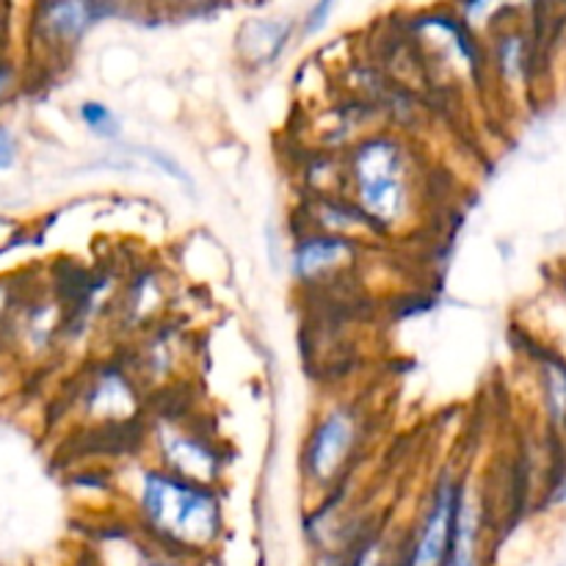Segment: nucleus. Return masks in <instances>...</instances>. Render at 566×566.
<instances>
[{
	"mask_svg": "<svg viewBox=\"0 0 566 566\" xmlns=\"http://www.w3.org/2000/svg\"><path fill=\"white\" fill-rule=\"evenodd\" d=\"M359 205L376 221H396L407 205L403 158L398 147L385 138L368 142L354 160Z\"/></svg>",
	"mask_w": 566,
	"mask_h": 566,
	"instance_id": "2",
	"label": "nucleus"
},
{
	"mask_svg": "<svg viewBox=\"0 0 566 566\" xmlns=\"http://www.w3.org/2000/svg\"><path fill=\"white\" fill-rule=\"evenodd\" d=\"M97 14H108V9H99V6L88 3H61L50 6L48 22L55 33H61V36H77L88 22H94Z\"/></svg>",
	"mask_w": 566,
	"mask_h": 566,
	"instance_id": "8",
	"label": "nucleus"
},
{
	"mask_svg": "<svg viewBox=\"0 0 566 566\" xmlns=\"http://www.w3.org/2000/svg\"><path fill=\"white\" fill-rule=\"evenodd\" d=\"M9 81H11V70L0 66V97L6 94V86H9Z\"/></svg>",
	"mask_w": 566,
	"mask_h": 566,
	"instance_id": "12",
	"label": "nucleus"
},
{
	"mask_svg": "<svg viewBox=\"0 0 566 566\" xmlns=\"http://www.w3.org/2000/svg\"><path fill=\"white\" fill-rule=\"evenodd\" d=\"M348 442H352V420L340 412L329 415V418L318 426L313 442H310V451H307L310 473L318 475V479H326V475L340 464Z\"/></svg>",
	"mask_w": 566,
	"mask_h": 566,
	"instance_id": "4",
	"label": "nucleus"
},
{
	"mask_svg": "<svg viewBox=\"0 0 566 566\" xmlns=\"http://www.w3.org/2000/svg\"><path fill=\"white\" fill-rule=\"evenodd\" d=\"M348 252L346 241L329 235H315L307 238L296 247V254H293V265H296L298 276H313L318 271L335 265L343 254Z\"/></svg>",
	"mask_w": 566,
	"mask_h": 566,
	"instance_id": "6",
	"label": "nucleus"
},
{
	"mask_svg": "<svg viewBox=\"0 0 566 566\" xmlns=\"http://www.w3.org/2000/svg\"><path fill=\"white\" fill-rule=\"evenodd\" d=\"M81 119L88 130L97 133V136H103V138H114L116 133H119V122H116V116L99 103H83Z\"/></svg>",
	"mask_w": 566,
	"mask_h": 566,
	"instance_id": "9",
	"label": "nucleus"
},
{
	"mask_svg": "<svg viewBox=\"0 0 566 566\" xmlns=\"http://www.w3.org/2000/svg\"><path fill=\"white\" fill-rule=\"evenodd\" d=\"M457 490L453 484H442L434 495L429 520H426L420 539L415 545L409 566H442L448 556V542H451L453 506H457Z\"/></svg>",
	"mask_w": 566,
	"mask_h": 566,
	"instance_id": "3",
	"label": "nucleus"
},
{
	"mask_svg": "<svg viewBox=\"0 0 566 566\" xmlns=\"http://www.w3.org/2000/svg\"><path fill=\"white\" fill-rule=\"evenodd\" d=\"M329 11H332L329 3L315 6L313 14H310V20H307V28H304V31L315 33V31H318V28H324V20H326V17H329Z\"/></svg>",
	"mask_w": 566,
	"mask_h": 566,
	"instance_id": "11",
	"label": "nucleus"
},
{
	"mask_svg": "<svg viewBox=\"0 0 566 566\" xmlns=\"http://www.w3.org/2000/svg\"><path fill=\"white\" fill-rule=\"evenodd\" d=\"M287 33H291V22L282 25V22L276 20H260L243 28L241 39H243V48L254 50L263 61H274L276 55L282 53V48H285Z\"/></svg>",
	"mask_w": 566,
	"mask_h": 566,
	"instance_id": "7",
	"label": "nucleus"
},
{
	"mask_svg": "<svg viewBox=\"0 0 566 566\" xmlns=\"http://www.w3.org/2000/svg\"><path fill=\"white\" fill-rule=\"evenodd\" d=\"M475 545H479V512L468 490H457L451 542H448V556L442 566H475Z\"/></svg>",
	"mask_w": 566,
	"mask_h": 566,
	"instance_id": "5",
	"label": "nucleus"
},
{
	"mask_svg": "<svg viewBox=\"0 0 566 566\" xmlns=\"http://www.w3.org/2000/svg\"><path fill=\"white\" fill-rule=\"evenodd\" d=\"M14 155H17L14 136H11L9 130H3V127H0V171L9 169V166L14 164Z\"/></svg>",
	"mask_w": 566,
	"mask_h": 566,
	"instance_id": "10",
	"label": "nucleus"
},
{
	"mask_svg": "<svg viewBox=\"0 0 566 566\" xmlns=\"http://www.w3.org/2000/svg\"><path fill=\"white\" fill-rule=\"evenodd\" d=\"M142 509L160 536L180 545H208L219 534V501L213 492L177 475H144Z\"/></svg>",
	"mask_w": 566,
	"mask_h": 566,
	"instance_id": "1",
	"label": "nucleus"
}]
</instances>
